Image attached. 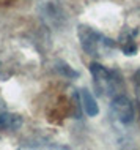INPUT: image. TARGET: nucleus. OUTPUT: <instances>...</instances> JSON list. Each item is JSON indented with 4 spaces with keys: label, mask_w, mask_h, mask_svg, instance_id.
Here are the masks:
<instances>
[{
    "label": "nucleus",
    "mask_w": 140,
    "mask_h": 150,
    "mask_svg": "<svg viewBox=\"0 0 140 150\" xmlns=\"http://www.w3.org/2000/svg\"><path fill=\"white\" fill-rule=\"evenodd\" d=\"M90 71L98 92H101L102 95H112L117 90V86H118L117 79L113 78V73L109 71L106 67H102L101 63H91Z\"/></svg>",
    "instance_id": "f257e3e1"
},
{
    "label": "nucleus",
    "mask_w": 140,
    "mask_h": 150,
    "mask_svg": "<svg viewBox=\"0 0 140 150\" xmlns=\"http://www.w3.org/2000/svg\"><path fill=\"white\" fill-rule=\"evenodd\" d=\"M112 112L121 123H131L134 120V106L131 103V100L125 95H115L112 100Z\"/></svg>",
    "instance_id": "f03ea898"
},
{
    "label": "nucleus",
    "mask_w": 140,
    "mask_h": 150,
    "mask_svg": "<svg viewBox=\"0 0 140 150\" xmlns=\"http://www.w3.org/2000/svg\"><path fill=\"white\" fill-rule=\"evenodd\" d=\"M21 125H22L21 117L8 112L5 106L0 104V129H18Z\"/></svg>",
    "instance_id": "7ed1b4c3"
},
{
    "label": "nucleus",
    "mask_w": 140,
    "mask_h": 150,
    "mask_svg": "<svg viewBox=\"0 0 140 150\" xmlns=\"http://www.w3.org/2000/svg\"><path fill=\"white\" fill-rule=\"evenodd\" d=\"M80 96H82V104H83V109H85L87 115H90V117L98 115L99 108H98V103H96V100L93 98V95H91L88 90H82Z\"/></svg>",
    "instance_id": "20e7f679"
}]
</instances>
